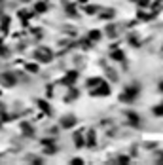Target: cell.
<instances>
[{
  "instance_id": "6da1fadb",
  "label": "cell",
  "mask_w": 163,
  "mask_h": 165,
  "mask_svg": "<svg viewBox=\"0 0 163 165\" xmlns=\"http://www.w3.org/2000/svg\"><path fill=\"white\" fill-rule=\"evenodd\" d=\"M14 80H15V78H14L12 74H4V84H6V85H12Z\"/></svg>"
}]
</instances>
